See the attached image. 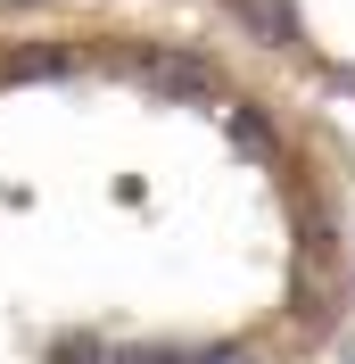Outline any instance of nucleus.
<instances>
[{"label":"nucleus","mask_w":355,"mask_h":364,"mask_svg":"<svg viewBox=\"0 0 355 364\" xmlns=\"http://www.w3.org/2000/svg\"><path fill=\"white\" fill-rule=\"evenodd\" d=\"M141 83H149V91H174V100H207V91H215V75H207L199 58H149V67H141Z\"/></svg>","instance_id":"nucleus-1"},{"label":"nucleus","mask_w":355,"mask_h":364,"mask_svg":"<svg viewBox=\"0 0 355 364\" xmlns=\"http://www.w3.org/2000/svg\"><path fill=\"white\" fill-rule=\"evenodd\" d=\"M58 364H75V356H58Z\"/></svg>","instance_id":"nucleus-2"}]
</instances>
